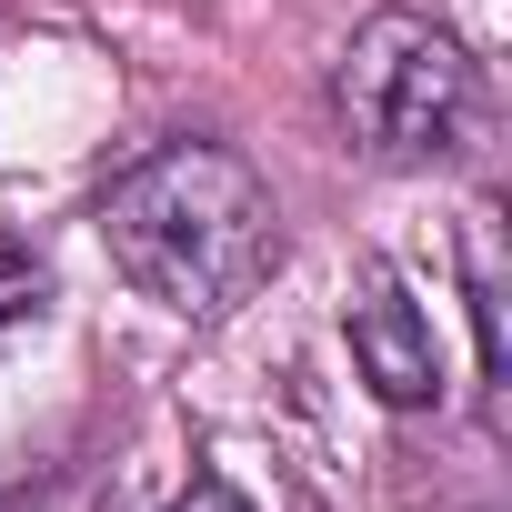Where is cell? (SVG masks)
<instances>
[{"instance_id":"5b68a950","label":"cell","mask_w":512,"mask_h":512,"mask_svg":"<svg viewBox=\"0 0 512 512\" xmlns=\"http://www.w3.org/2000/svg\"><path fill=\"white\" fill-rule=\"evenodd\" d=\"M181 512H241V492H221V482H191V502Z\"/></svg>"},{"instance_id":"3957f363","label":"cell","mask_w":512,"mask_h":512,"mask_svg":"<svg viewBox=\"0 0 512 512\" xmlns=\"http://www.w3.org/2000/svg\"><path fill=\"white\" fill-rule=\"evenodd\" d=\"M342 342H352V372L372 382L382 412H432L442 402V342L422 322V302L402 292L392 262H362L352 302H342Z\"/></svg>"},{"instance_id":"7a4b0ae2","label":"cell","mask_w":512,"mask_h":512,"mask_svg":"<svg viewBox=\"0 0 512 512\" xmlns=\"http://www.w3.org/2000/svg\"><path fill=\"white\" fill-rule=\"evenodd\" d=\"M332 111L372 161L422 171L482 131V61L432 11H372L332 61Z\"/></svg>"},{"instance_id":"6da1fadb","label":"cell","mask_w":512,"mask_h":512,"mask_svg":"<svg viewBox=\"0 0 512 512\" xmlns=\"http://www.w3.org/2000/svg\"><path fill=\"white\" fill-rule=\"evenodd\" d=\"M91 221H101L111 272L141 302L181 312V322H221L282 262V201H272V181L251 171L231 141H191V131L161 141V151H141L101 191Z\"/></svg>"},{"instance_id":"277c9868","label":"cell","mask_w":512,"mask_h":512,"mask_svg":"<svg viewBox=\"0 0 512 512\" xmlns=\"http://www.w3.org/2000/svg\"><path fill=\"white\" fill-rule=\"evenodd\" d=\"M41 302H51V272L31 262V251L0 241V322H21V312H41Z\"/></svg>"}]
</instances>
